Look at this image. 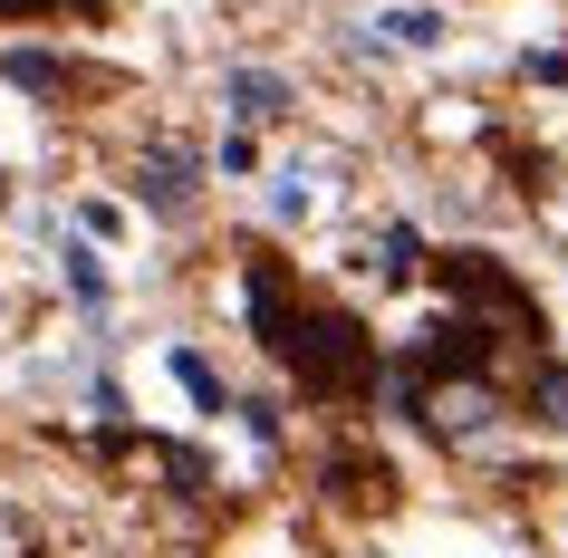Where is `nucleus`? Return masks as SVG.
<instances>
[{"label":"nucleus","instance_id":"f257e3e1","mask_svg":"<svg viewBox=\"0 0 568 558\" xmlns=\"http://www.w3.org/2000/svg\"><path fill=\"white\" fill-rule=\"evenodd\" d=\"M270 356H280L308 395H357V385L376 376V337H366L347 308H300V318H290V337H280Z\"/></svg>","mask_w":568,"mask_h":558},{"label":"nucleus","instance_id":"f03ea898","mask_svg":"<svg viewBox=\"0 0 568 558\" xmlns=\"http://www.w3.org/2000/svg\"><path fill=\"white\" fill-rule=\"evenodd\" d=\"M444 290H453V308H463L481 337H510V347H530V337H539L530 290H520L491 251H453V261H444Z\"/></svg>","mask_w":568,"mask_h":558},{"label":"nucleus","instance_id":"7ed1b4c3","mask_svg":"<svg viewBox=\"0 0 568 558\" xmlns=\"http://www.w3.org/2000/svg\"><path fill=\"white\" fill-rule=\"evenodd\" d=\"M415 414L444 443H481L501 424V385L481 376V366H434V376H415Z\"/></svg>","mask_w":568,"mask_h":558},{"label":"nucleus","instance_id":"20e7f679","mask_svg":"<svg viewBox=\"0 0 568 558\" xmlns=\"http://www.w3.org/2000/svg\"><path fill=\"white\" fill-rule=\"evenodd\" d=\"M222 97H232V116H241V125L290 116V78H270V68H232V78H222Z\"/></svg>","mask_w":568,"mask_h":558},{"label":"nucleus","instance_id":"39448f33","mask_svg":"<svg viewBox=\"0 0 568 558\" xmlns=\"http://www.w3.org/2000/svg\"><path fill=\"white\" fill-rule=\"evenodd\" d=\"M0 78H10V88H30V97H68V68L39 59V49H0Z\"/></svg>","mask_w":568,"mask_h":558},{"label":"nucleus","instance_id":"423d86ee","mask_svg":"<svg viewBox=\"0 0 568 558\" xmlns=\"http://www.w3.org/2000/svg\"><path fill=\"white\" fill-rule=\"evenodd\" d=\"M145 203L154 212H183V203H193V154H154V164H145Z\"/></svg>","mask_w":568,"mask_h":558},{"label":"nucleus","instance_id":"0eeeda50","mask_svg":"<svg viewBox=\"0 0 568 558\" xmlns=\"http://www.w3.org/2000/svg\"><path fill=\"white\" fill-rule=\"evenodd\" d=\"M308 203H318V174L308 164H280L270 174V222H308Z\"/></svg>","mask_w":568,"mask_h":558},{"label":"nucleus","instance_id":"6e6552de","mask_svg":"<svg viewBox=\"0 0 568 558\" xmlns=\"http://www.w3.org/2000/svg\"><path fill=\"white\" fill-rule=\"evenodd\" d=\"M174 376H183V395H193L203 414H232V395H222V376H212L203 347H174Z\"/></svg>","mask_w":568,"mask_h":558},{"label":"nucleus","instance_id":"1a4fd4ad","mask_svg":"<svg viewBox=\"0 0 568 558\" xmlns=\"http://www.w3.org/2000/svg\"><path fill=\"white\" fill-rule=\"evenodd\" d=\"M424 270V241L405 232V222H386V232H376V280H415Z\"/></svg>","mask_w":568,"mask_h":558},{"label":"nucleus","instance_id":"9d476101","mask_svg":"<svg viewBox=\"0 0 568 558\" xmlns=\"http://www.w3.org/2000/svg\"><path fill=\"white\" fill-rule=\"evenodd\" d=\"M376 30H386L395 49H434V39H444V20H434V10H386Z\"/></svg>","mask_w":568,"mask_h":558},{"label":"nucleus","instance_id":"9b49d317","mask_svg":"<svg viewBox=\"0 0 568 558\" xmlns=\"http://www.w3.org/2000/svg\"><path fill=\"white\" fill-rule=\"evenodd\" d=\"M68 290L88 298V308H106V270H97V251H68Z\"/></svg>","mask_w":568,"mask_h":558},{"label":"nucleus","instance_id":"f8f14e48","mask_svg":"<svg viewBox=\"0 0 568 558\" xmlns=\"http://www.w3.org/2000/svg\"><path fill=\"white\" fill-rule=\"evenodd\" d=\"M30 10H49V0H0V20H30Z\"/></svg>","mask_w":568,"mask_h":558}]
</instances>
